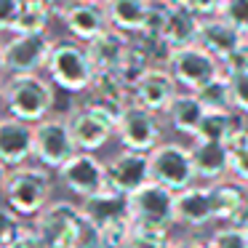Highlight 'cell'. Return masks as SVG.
<instances>
[{
	"label": "cell",
	"instance_id": "1",
	"mask_svg": "<svg viewBox=\"0 0 248 248\" xmlns=\"http://www.w3.org/2000/svg\"><path fill=\"white\" fill-rule=\"evenodd\" d=\"M32 227L48 248H99L96 227L83 216V208L70 200H54L38 216Z\"/></svg>",
	"mask_w": 248,
	"mask_h": 248
},
{
	"label": "cell",
	"instance_id": "2",
	"mask_svg": "<svg viewBox=\"0 0 248 248\" xmlns=\"http://www.w3.org/2000/svg\"><path fill=\"white\" fill-rule=\"evenodd\" d=\"M0 99L11 118L32 125L51 118V109L56 104L54 83L40 75H11L0 88Z\"/></svg>",
	"mask_w": 248,
	"mask_h": 248
},
{
	"label": "cell",
	"instance_id": "3",
	"mask_svg": "<svg viewBox=\"0 0 248 248\" xmlns=\"http://www.w3.org/2000/svg\"><path fill=\"white\" fill-rule=\"evenodd\" d=\"M46 72H48V80L67 93L91 91L93 78H96L86 46L75 43V40H54Z\"/></svg>",
	"mask_w": 248,
	"mask_h": 248
},
{
	"label": "cell",
	"instance_id": "4",
	"mask_svg": "<svg viewBox=\"0 0 248 248\" xmlns=\"http://www.w3.org/2000/svg\"><path fill=\"white\" fill-rule=\"evenodd\" d=\"M0 189H3V198H6L8 208L16 211L19 216H32L35 219L48 205L54 184H51V176L46 168L19 166L6 173V182H3Z\"/></svg>",
	"mask_w": 248,
	"mask_h": 248
},
{
	"label": "cell",
	"instance_id": "5",
	"mask_svg": "<svg viewBox=\"0 0 248 248\" xmlns=\"http://www.w3.org/2000/svg\"><path fill=\"white\" fill-rule=\"evenodd\" d=\"M134 230H166L176 224V192L157 182H147L141 189L128 195Z\"/></svg>",
	"mask_w": 248,
	"mask_h": 248
},
{
	"label": "cell",
	"instance_id": "6",
	"mask_svg": "<svg viewBox=\"0 0 248 248\" xmlns=\"http://www.w3.org/2000/svg\"><path fill=\"white\" fill-rule=\"evenodd\" d=\"M150 173L152 182L168 187L171 192H182V189L192 187L198 179L192 152L179 141H160L150 152Z\"/></svg>",
	"mask_w": 248,
	"mask_h": 248
},
{
	"label": "cell",
	"instance_id": "7",
	"mask_svg": "<svg viewBox=\"0 0 248 248\" xmlns=\"http://www.w3.org/2000/svg\"><path fill=\"white\" fill-rule=\"evenodd\" d=\"M54 40L48 35H14L11 40L3 43L0 51V70L11 75H38L48 64Z\"/></svg>",
	"mask_w": 248,
	"mask_h": 248
},
{
	"label": "cell",
	"instance_id": "8",
	"mask_svg": "<svg viewBox=\"0 0 248 248\" xmlns=\"http://www.w3.org/2000/svg\"><path fill=\"white\" fill-rule=\"evenodd\" d=\"M221 62L216 56H211L205 48H200L198 43L195 46H184V48H176L168 54L166 70L173 75V80L179 86H184L187 91H200L205 83H211L214 78H219L221 72Z\"/></svg>",
	"mask_w": 248,
	"mask_h": 248
},
{
	"label": "cell",
	"instance_id": "9",
	"mask_svg": "<svg viewBox=\"0 0 248 248\" xmlns=\"http://www.w3.org/2000/svg\"><path fill=\"white\" fill-rule=\"evenodd\" d=\"M78 152L75 139L70 134L67 118H46L35 123V152L32 157L43 168L59 171L67 160Z\"/></svg>",
	"mask_w": 248,
	"mask_h": 248
},
{
	"label": "cell",
	"instance_id": "10",
	"mask_svg": "<svg viewBox=\"0 0 248 248\" xmlns=\"http://www.w3.org/2000/svg\"><path fill=\"white\" fill-rule=\"evenodd\" d=\"M56 173H59V182L80 200L93 198L107 187V163H102L93 152L78 150Z\"/></svg>",
	"mask_w": 248,
	"mask_h": 248
},
{
	"label": "cell",
	"instance_id": "11",
	"mask_svg": "<svg viewBox=\"0 0 248 248\" xmlns=\"http://www.w3.org/2000/svg\"><path fill=\"white\" fill-rule=\"evenodd\" d=\"M118 139L123 144V150H134V152H152L157 144H160V120H157L155 112L139 107V104L131 102L125 107L123 118L118 123Z\"/></svg>",
	"mask_w": 248,
	"mask_h": 248
},
{
	"label": "cell",
	"instance_id": "12",
	"mask_svg": "<svg viewBox=\"0 0 248 248\" xmlns=\"http://www.w3.org/2000/svg\"><path fill=\"white\" fill-rule=\"evenodd\" d=\"M64 118H67V125H70L72 139H75V147L80 152L102 150L115 134V125L104 115H99L96 109L86 107V104L70 109V115H64Z\"/></svg>",
	"mask_w": 248,
	"mask_h": 248
},
{
	"label": "cell",
	"instance_id": "13",
	"mask_svg": "<svg viewBox=\"0 0 248 248\" xmlns=\"http://www.w3.org/2000/svg\"><path fill=\"white\" fill-rule=\"evenodd\" d=\"M147 182H152L150 173V152L123 150L107 163V184L123 195H134Z\"/></svg>",
	"mask_w": 248,
	"mask_h": 248
},
{
	"label": "cell",
	"instance_id": "14",
	"mask_svg": "<svg viewBox=\"0 0 248 248\" xmlns=\"http://www.w3.org/2000/svg\"><path fill=\"white\" fill-rule=\"evenodd\" d=\"M62 22L70 30V35L80 43H91L102 32L109 30V19L102 3H91V0H72L62 6Z\"/></svg>",
	"mask_w": 248,
	"mask_h": 248
},
{
	"label": "cell",
	"instance_id": "15",
	"mask_svg": "<svg viewBox=\"0 0 248 248\" xmlns=\"http://www.w3.org/2000/svg\"><path fill=\"white\" fill-rule=\"evenodd\" d=\"M35 152V125L19 118H0V163L11 168L27 166Z\"/></svg>",
	"mask_w": 248,
	"mask_h": 248
},
{
	"label": "cell",
	"instance_id": "16",
	"mask_svg": "<svg viewBox=\"0 0 248 248\" xmlns=\"http://www.w3.org/2000/svg\"><path fill=\"white\" fill-rule=\"evenodd\" d=\"M176 86L179 83L173 80V75L163 67H152L144 78L134 86L131 91V102L139 104V107L150 109V112L160 115L171 107V102L176 99Z\"/></svg>",
	"mask_w": 248,
	"mask_h": 248
},
{
	"label": "cell",
	"instance_id": "17",
	"mask_svg": "<svg viewBox=\"0 0 248 248\" xmlns=\"http://www.w3.org/2000/svg\"><path fill=\"white\" fill-rule=\"evenodd\" d=\"M246 35L237 32L230 22H224L221 16H208V19H200V30H198V46L205 48L211 56L227 64L230 56L235 54L237 48L243 46Z\"/></svg>",
	"mask_w": 248,
	"mask_h": 248
},
{
	"label": "cell",
	"instance_id": "18",
	"mask_svg": "<svg viewBox=\"0 0 248 248\" xmlns=\"http://www.w3.org/2000/svg\"><path fill=\"white\" fill-rule=\"evenodd\" d=\"M83 216L91 221L93 227H104L109 221H118V219H131V203H128V195L118 192L107 184L102 192H96L93 198L83 200L80 203Z\"/></svg>",
	"mask_w": 248,
	"mask_h": 248
},
{
	"label": "cell",
	"instance_id": "19",
	"mask_svg": "<svg viewBox=\"0 0 248 248\" xmlns=\"http://www.w3.org/2000/svg\"><path fill=\"white\" fill-rule=\"evenodd\" d=\"M208 221H214L208 184H192V187L176 192V224L200 230Z\"/></svg>",
	"mask_w": 248,
	"mask_h": 248
},
{
	"label": "cell",
	"instance_id": "20",
	"mask_svg": "<svg viewBox=\"0 0 248 248\" xmlns=\"http://www.w3.org/2000/svg\"><path fill=\"white\" fill-rule=\"evenodd\" d=\"M195 163V173L198 179L205 182H221L230 173V152H227L224 141H205L195 139V144L189 147Z\"/></svg>",
	"mask_w": 248,
	"mask_h": 248
},
{
	"label": "cell",
	"instance_id": "21",
	"mask_svg": "<svg viewBox=\"0 0 248 248\" xmlns=\"http://www.w3.org/2000/svg\"><path fill=\"white\" fill-rule=\"evenodd\" d=\"M128 46H131V40L125 38L123 32L109 27L107 32H102L96 40L86 43V51H88V56H91L96 72H115L120 67V62H123Z\"/></svg>",
	"mask_w": 248,
	"mask_h": 248
},
{
	"label": "cell",
	"instance_id": "22",
	"mask_svg": "<svg viewBox=\"0 0 248 248\" xmlns=\"http://www.w3.org/2000/svg\"><path fill=\"white\" fill-rule=\"evenodd\" d=\"M211 205H214V221L219 224H232L237 216V211L243 208V203L248 200V187L243 182H211Z\"/></svg>",
	"mask_w": 248,
	"mask_h": 248
},
{
	"label": "cell",
	"instance_id": "23",
	"mask_svg": "<svg viewBox=\"0 0 248 248\" xmlns=\"http://www.w3.org/2000/svg\"><path fill=\"white\" fill-rule=\"evenodd\" d=\"M109 27L118 32H134L139 35L144 30L147 11H150V0H107L104 3Z\"/></svg>",
	"mask_w": 248,
	"mask_h": 248
},
{
	"label": "cell",
	"instance_id": "24",
	"mask_svg": "<svg viewBox=\"0 0 248 248\" xmlns=\"http://www.w3.org/2000/svg\"><path fill=\"white\" fill-rule=\"evenodd\" d=\"M62 14L56 0H22V11L14 24V35H43L48 30L51 19Z\"/></svg>",
	"mask_w": 248,
	"mask_h": 248
},
{
	"label": "cell",
	"instance_id": "25",
	"mask_svg": "<svg viewBox=\"0 0 248 248\" xmlns=\"http://www.w3.org/2000/svg\"><path fill=\"white\" fill-rule=\"evenodd\" d=\"M198 30H200V19L195 16V14L171 6L160 40L171 51H176V48H184V46H195V43H198Z\"/></svg>",
	"mask_w": 248,
	"mask_h": 248
},
{
	"label": "cell",
	"instance_id": "26",
	"mask_svg": "<svg viewBox=\"0 0 248 248\" xmlns=\"http://www.w3.org/2000/svg\"><path fill=\"white\" fill-rule=\"evenodd\" d=\"M166 115H168V123H171L179 134L198 136V128H200L203 115H205V107L200 104V99L195 96L192 91H187V93H176V99H173L171 107L166 109Z\"/></svg>",
	"mask_w": 248,
	"mask_h": 248
},
{
	"label": "cell",
	"instance_id": "27",
	"mask_svg": "<svg viewBox=\"0 0 248 248\" xmlns=\"http://www.w3.org/2000/svg\"><path fill=\"white\" fill-rule=\"evenodd\" d=\"M246 115H240L237 109H224V112H205L200 120V128L195 139H205V141H230L237 131L248 128L246 125Z\"/></svg>",
	"mask_w": 248,
	"mask_h": 248
},
{
	"label": "cell",
	"instance_id": "28",
	"mask_svg": "<svg viewBox=\"0 0 248 248\" xmlns=\"http://www.w3.org/2000/svg\"><path fill=\"white\" fill-rule=\"evenodd\" d=\"M195 96L200 99V104L205 107V112H224V109H235V107H232V91H230L227 72H221L219 78H214L211 83H205L200 91H195Z\"/></svg>",
	"mask_w": 248,
	"mask_h": 248
},
{
	"label": "cell",
	"instance_id": "29",
	"mask_svg": "<svg viewBox=\"0 0 248 248\" xmlns=\"http://www.w3.org/2000/svg\"><path fill=\"white\" fill-rule=\"evenodd\" d=\"M227 152H230V173L237 182H248V128L237 131L230 141H227Z\"/></svg>",
	"mask_w": 248,
	"mask_h": 248
},
{
	"label": "cell",
	"instance_id": "30",
	"mask_svg": "<svg viewBox=\"0 0 248 248\" xmlns=\"http://www.w3.org/2000/svg\"><path fill=\"white\" fill-rule=\"evenodd\" d=\"M99 248H125L131 243V235H134V221L131 219H118L109 221V224L99 227Z\"/></svg>",
	"mask_w": 248,
	"mask_h": 248
},
{
	"label": "cell",
	"instance_id": "31",
	"mask_svg": "<svg viewBox=\"0 0 248 248\" xmlns=\"http://www.w3.org/2000/svg\"><path fill=\"white\" fill-rule=\"evenodd\" d=\"M208 240L214 248H248V230L232 224H219L211 232Z\"/></svg>",
	"mask_w": 248,
	"mask_h": 248
},
{
	"label": "cell",
	"instance_id": "32",
	"mask_svg": "<svg viewBox=\"0 0 248 248\" xmlns=\"http://www.w3.org/2000/svg\"><path fill=\"white\" fill-rule=\"evenodd\" d=\"M216 16L230 22L237 32L248 38V0H221V8Z\"/></svg>",
	"mask_w": 248,
	"mask_h": 248
},
{
	"label": "cell",
	"instance_id": "33",
	"mask_svg": "<svg viewBox=\"0 0 248 248\" xmlns=\"http://www.w3.org/2000/svg\"><path fill=\"white\" fill-rule=\"evenodd\" d=\"M125 248H176V243L166 230H134L131 243Z\"/></svg>",
	"mask_w": 248,
	"mask_h": 248
},
{
	"label": "cell",
	"instance_id": "34",
	"mask_svg": "<svg viewBox=\"0 0 248 248\" xmlns=\"http://www.w3.org/2000/svg\"><path fill=\"white\" fill-rule=\"evenodd\" d=\"M232 91V107L240 115H248V72L243 70H224Z\"/></svg>",
	"mask_w": 248,
	"mask_h": 248
},
{
	"label": "cell",
	"instance_id": "35",
	"mask_svg": "<svg viewBox=\"0 0 248 248\" xmlns=\"http://www.w3.org/2000/svg\"><path fill=\"white\" fill-rule=\"evenodd\" d=\"M24 227L27 224L22 221V216H19L16 211H11L8 205L0 208V243H3L6 248H11V243L24 232Z\"/></svg>",
	"mask_w": 248,
	"mask_h": 248
},
{
	"label": "cell",
	"instance_id": "36",
	"mask_svg": "<svg viewBox=\"0 0 248 248\" xmlns=\"http://www.w3.org/2000/svg\"><path fill=\"white\" fill-rule=\"evenodd\" d=\"M173 8H182V11H189L195 16H216L221 8V0H168Z\"/></svg>",
	"mask_w": 248,
	"mask_h": 248
},
{
	"label": "cell",
	"instance_id": "37",
	"mask_svg": "<svg viewBox=\"0 0 248 248\" xmlns=\"http://www.w3.org/2000/svg\"><path fill=\"white\" fill-rule=\"evenodd\" d=\"M19 11H22V0H0V32L14 30Z\"/></svg>",
	"mask_w": 248,
	"mask_h": 248
},
{
	"label": "cell",
	"instance_id": "38",
	"mask_svg": "<svg viewBox=\"0 0 248 248\" xmlns=\"http://www.w3.org/2000/svg\"><path fill=\"white\" fill-rule=\"evenodd\" d=\"M11 248H48V246H46L43 237L38 235V230H35L32 224H27L22 235H19L16 240L11 243Z\"/></svg>",
	"mask_w": 248,
	"mask_h": 248
},
{
	"label": "cell",
	"instance_id": "39",
	"mask_svg": "<svg viewBox=\"0 0 248 248\" xmlns=\"http://www.w3.org/2000/svg\"><path fill=\"white\" fill-rule=\"evenodd\" d=\"M224 70H243V72H248V38L243 40V46L230 56V62L224 64Z\"/></svg>",
	"mask_w": 248,
	"mask_h": 248
},
{
	"label": "cell",
	"instance_id": "40",
	"mask_svg": "<svg viewBox=\"0 0 248 248\" xmlns=\"http://www.w3.org/2000/svg\"><path fill=\"white\" fill-rule=\"evenodd\" d=\"M176 248H214L211 240H203V237H187V240L176 243Z\"/></svg>",
	"mask_w": 248,
	"mask_h": 248
},
{
	"label": "cell",
	"instance_id": "41",
	"mask_svg": "<svg viewBox=\"0 0 248 248\" xmlns=\"http://www.w3.org/2000/svg\"><path fill=\"white\" fill-rule=\"evenodd\" d=\"M6 173H8V168L0 163V187H3V182H6Z\"/></svg>",
	"mask_w": 248,
	"mask_h": 248
},
{
	"label": "cell",
	"instance_id": "42",
	"mask_svg": "<svg viewBox=\"0 0 248 248\" xmlns=\"http://www.w3.org/2000/svg\"><path fill=\"white\" fill-rule=\"evenodd\" d=\"M91 3H102V6H104V3H107V0H91Z\"/></svg>",
	"mask_w": 248,
	"mask_h": 248
},
{
	"label": "cell",
	"instance_id": "43",
	"mask_svg": "<svg viewBox=\"0 0 248 248\" xmlns=\"http://www.w3.org/2000/svg\"><path fill=\"white\" fill-rule=\"evenodd\" d=\"M3 43H6V40H3V38H0V51H3Z\"/></svg>",
	"mask_w": 248,
	"mask_h": 248
},
{
	"label": "cell",
	"instance_id": "44",
	"mask_svg": "<svg viewBox=\"0 0 248 248\" xmlns=\"http://www.w3.org/2000/svg\"><path fill=\"white\" fill-rule=\"evenodd\" d=\"M0 248H6V246H3V243H0Z\"/></svg>",
	"mask_w": 248,
	"mask_h": 248
},
{
	"label": "cell",
	"instance_id": "45",
	"mask_svg": "<svg viewBox=\"0 0 248 248\" xmlns=\"http://www.w3.org/2000/svg\"><path fill=\"white\" fill-rule=\"evenodd\" d=\"M0 88H3V83H0Z\"/></svg>",
	"mask_w": 248,
	"mask_h": 248
},
{
	"label": "cell",
	"instance_id": "46",
	"mask_svg": "<svg viewBox=\"0 0 248 248\" xmlns=\"http://www.w3.org/2000/svg\"><path fill=\"white\" fill-rule=\"evenodd\" d=\"M246 187H248V182H246Z\"/></svg>",
	"mask_w": 248,
	"mask_h": 248
},
{
	"label": "cell",
	"instance_id": "47",
	"mask_svg": "<svg viewBox=\"0 0 248 248\" xmlns=\"http://www.w3.org/2000/svg\"><path fill=\"white\" fill-rule=\"evenodd\" d=\"M0 72H3V70H0Z\"/></svg>",
	"mask_w": 248,
	"mask_h": 248
},
{
	"label": "cell",
	"instance_id": "48",
	"mask_svg": "<svg viewBox=\"0 0 248 248\" xmlns=\"http://www.w3.org/2000/svg\"><path fill=\"white\" fill-rule=\"evenodd\" d=\"M246 230H248V227H246Z\"/></svg>",
	"mask_w": 248,
	"mask_h": 248
}]
</instances>
